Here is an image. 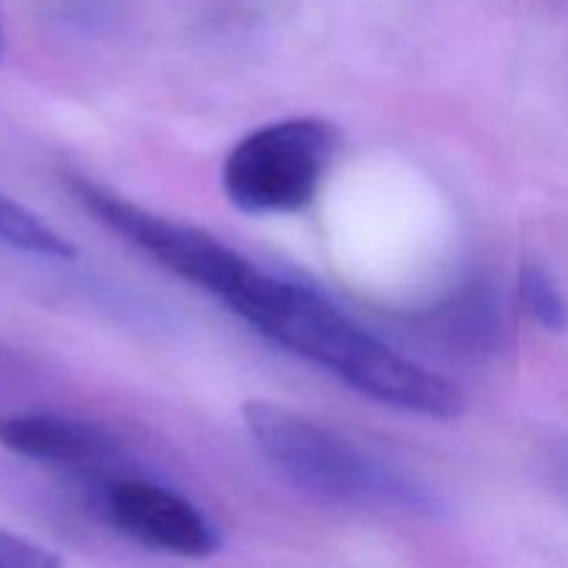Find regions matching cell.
Wrapping results in <instances>:
<instances>
[{
	"label": "cell",
	"instance_id": "ba28073f",
	"mask_svg": "<svg viewBox=\"0 0 568 568\" xmlns=\"http://www.w3.org/2000/svg\"><path fill=\"white\" fill-rule=\"evenodd\" d=\"M519 300L532 320L549 333L568 331V303L544 266L525 264L519 272Z\"/></svg>",
	"mask_w": 568,
	"mask_h": 568
},
{
	"label": "cell",
	"instance_id": "5b68a950",
	"mask_svg": "<svg viewBox=\"0 0 568 568\" xmlns=\"http://www.w3.org/2000/svg\"><path fill=\"white\" fill-rule=\"evenodd\" d=\"M87 483L92 486L94 514L120 536L189 560L220 552L222 536L216 525L183 494L116 471Z\"/></svg>",
	"mask_w": 568,
	"mask_h": 568
},
{
	"label": "cell",
	"instance_id": "7a4b0ae2",
	"mask_svg": "<svg viewBox=\"0 0 568 568\" xmlns=\"http://www.w3.org/2000/svg\"><path fill=\"white\" fill-rule=\"evenodd\" d=\"M242 416L266 460L314 497L410 514L436 510L427 488L297 410L270 399H250L242 405Z\"/></svg>",
	"mask_w": 568,
	"mask_h": 568
},
{
	"label": "cell",
	"instance_id": "6da1fadb",
	"mask_svg": "<svg viewBox=\"0 0 568 568\" xmlns=\"http://www.w3.org/2000/svg\"><path fill=\"white\" fill-rule=\"evenodd\" d=\"M250 327L283 349L314 361L364 397L433 419H455L466 403L458 386L355 325L342 308L303 283L255 272L227 303Z\"/></svg>",
	"mask_w": 568,
	"mask_h": 568
},
{
	"label": "cell",
	"instance_id": "8fae6325",
	"mask_svg": "<svg viewBox=\"0 0 568 568\" xmlns=\"http://www.w3.org/2000/svg\"><path fill=\"white\" fill-rule=\"evenodd\" d=\"M0 55H3V22H0Z\"/></svg>",
	"mask_w": 568,
	"mask_h": 568
},
{
	"label": "cell",
	"instance_id": "52a82bcc",
	"mask_svg": "<svg viewBox=\"0 0 568 568\" xmlns=\"http://www.w3.org/2000/svg\"><path fill=\"white\" fill-rule=\"evenodd\" d=\"M427 333L460 355L497 353L505 342V316L486 281L466 283L427 314Z\"/></svg>",
	"mask_w": 568,
	"mask_h": 568
},
{
	"label": "cell",
	"instance_id": "277c9868",
	"mask_svg": "<svg viewBox=\"0 0 568 568\" xmlns=\"http://www.w3.org/2000/svg\"><path fill=\"white\" fill-rule=\"evenodd\" d=\"M67 189L100 225L131 242L172 275L214 294L225 305L258 272L242 253L227 247L214 233L142 209L92 178L72 172L67 175Z\"/></svg>",
	"mask_w": 568,
	"mask_h": 568
},
{
	"label": "cell",
	"instance_id": "30bf717a",
	"mask_svg": "<svg viewBox=\"0 0 568 568\" xmlns=\"http://www.w3.org/2000/svg\"><path fill=\"white\" fill-rule=\"evenodd\" d=\"M61 6H64L67 14L78 17V20H92L94 14H105V9L111 6V0H61Z\"/></svg>",
	"mask_w": 568,
	"mask_h": 568
},
{
	"label": "cell",
	"instance_id": "3957f363",
	"mask_svg": "<svg viewBox=\"0 0 568 568\" xmlns=\"http://www.w3.org/2000/svg\"><path fill=\"white\" fill-rule=\"evenodd\" d=\"M338 150L342 133L322 116L270 122L227 153L222 189L244 214H294L316 197Z\"/></svg>",
	"mask_w": 568,
	"mask_h": 568
},
{
	"label": "cell",
	"instance_id": "9c48e42d",
	"mask_svg": "<svg viewBox=\"0 0 568 568\" xmlns=\"http://www.w3.org/2000/svg\"><path fill=\"white\" fill-rule=\"evenodd\" d=\"M0 568H61V560L28 538L0 530Z\"/></svg>",
	"mask_w": 568,
	"mask_h": 568
},
{
	"label": "cell",
	"instance_id": "8992f818",
	"mask_svg": "<svg viewBox=\"0 0 568 568\" xmlns=\"http://www.w3.org/2000/svg\"><path fill=\"white\" fill-rule=\"evenodd\" d=\"M0 447L26 460L55 466L81 480L114 475L120 444L94 422L42 410L0 414Z\"/></svg>",
	"mask_w": 568,
	"mask_h": 568
}]
</instances>
